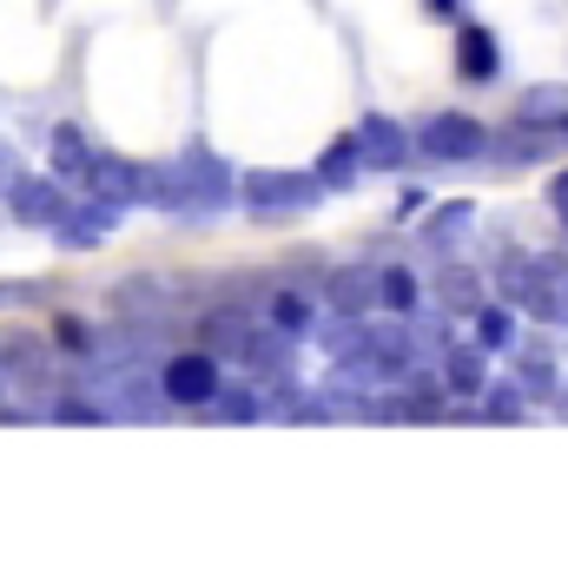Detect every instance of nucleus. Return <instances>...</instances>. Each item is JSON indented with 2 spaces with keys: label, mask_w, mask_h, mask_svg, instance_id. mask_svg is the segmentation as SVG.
Segmentation results:
<instances>
[{
  "label": "nucleus",
  "mask_w": 568,
  "mask_h": 568,
  "mask_svg": "<svg viewBox=\"0 0 568 568\" xmlns=\"http://www.w3.org/2000/svg\"><path fill=\"white\" fill-rule=\"evenodd\" d=\"M476 417H483V424H516V417H523V384H489Z\"/></svg>",
  "instance_id": "23"
},
{
  "label": "nucleus",
  "mask_w": 568,
  "mask_h": 568,
  "mask_svg": "<svg viewBox=\"0 0 568 568\" xmlns=\"http://www.w3.org/2000/svg\"><path fill=\"white\" fill-rule=\"evenodd\" d=\"M7 212H13L20 225H33V232H60V219L73 212L67 179H60V172H47V179L20 172V179H13V192H7Z\"/></svg>",
  "instance_id": "4"
},
{
  "label": "nucleus",
  "mask_w": 568,
  "mask_h": 568,
  "mask_svg": "<svg viewBox=\"0 0 568 568\" xmlns=\"http://www.w3.org/2000/svg\"><path fill=\"white\" fill-rule=\"evenodd\" d=\"M120 212H126V205H113V199H100V192H93L87 205H73V212L60 219V232H53V239H60V252H93V245H106V232L120 225Z\"/></svg>",
  "instance_id": "8"
},
{
  "label": "nucleus",
  "mask_w": 568,
  "mask_h": 568,
  "mask_svg": "<svg viewBox=\"0 0 568 568\" xmlns=\"http://www.w3.org/2000/svg\"><path fill=\"white\" fill-rule=\"evenodd\" d=\"M377 304H384V311H397V317H410V311L424 304L417 272H410V265H384V272H377Z\"/></svg>",
  "instance_id": "17"
},
{
  "label": "nucleus",
  "mask_w": 568,
  "mask_h": 568,
  "mask_svg": "<svg viewBox=\"0 0 568 568\" xmlns=\"http://www.w3.org/2000/svg\"><path fill=\"white\" fill-rule=\"evenodd\" d=\"M456 80H469V87L503 80V40H496L483 20H463V27H456Z\"/></svg>",
  "instance_id": "6"
},
{
  "label": "nucleus",
  "mask_w": 568,
  "mask_h": 568,
  "mask_svg": "<svg viewBox=\"0 0 568 568\" xmlns=\"http://www.w3.org/2000/svg\"><path fill=\"white\" fill-rule=\"evenodd\" d=\"M542 120H556V126L568 120V93H562V87H529V93H523V106H516V126H536V133H549Z\"/></svg>",
  "instance_id": "19"
},
{
  "label": "nucleus",
  "mask_w": 568,
  "mask_h": 568,
  "mask_svg": "<svg viewBox=\"0 0 568 568\" xmlns=\"http://www.w3.org/2000/svg\"><path fill=\"white\" fill-rule=\"evenodd\" d=\"M443 304H463V311H483V304H476V278H469V272H443Z\"/></svg>",
  "instance_id": "25"
},
{
  "label": "nucleus",
  "mask_w": 568,
  "mask_h": 568,
  "mask_svg": "<svg viewBox=\"0 0 568 568\" xmlns=\"http://www.w3.org/2000/svg\"><path fill=\"white\" fill-rule=\"evenodd\" d=\"M562 417H568V397H562Z\"/></svg>",
  "instance_id": "30"
},
{
  "label": "nucleus",
  "mask_w": 568,
  "mask_h": 568,
  "mask_svg": "<svg viewBox=\"0 0 568 568\" xmlns=\"http://www.w3.org/2000/svg\"><path fill=\"white\" fill-rule=\"evenodd\" d=\"M0 371H7V384H33V390H40V384H47V344H33V337L13 344V337H7V344H0Z\"/></svg>",
  "instance_id": "15"
},
{
  "label": "nucleus",
  "mask_w": 568,
  "mask_h": 568,
  "mask_svg": "<svg viewBox=\"0 0 568 568\" xmlns=\"http://www.w3.org/2000/svg\"><path fill=\"white\" fill-rule=\"evenodd\" d=\"M53 344H60L67 357H93V351H100V344H93V331H87L80 317H60V324H53Z\"/></svg>",
  "instance_id": "24"
},
{
  "label": "nucleus",
  "mask_w": 568,
  "mask_h": 568,
  "mask_svg": "<svg viewBox=\"0 0 568 568\" xmlns=\"http://www.w3.org/2000/svg\"><path fill=\"white\" fill-rule=\"evenodd\" d=\"M443 390L449 397H483L489 390V351L469 337V344H443Z\"/></svg>",
  "instance_id": "11"
},
{
  "label": "nucleus",
  "mask_w": 568,
  "mask_h": 568,
  "mask_svg": "<svg viewBox=\"0 0 568 568\" xmlns=\"http://www.w3.org/2000/svg\"><path fill=\"white\" fill-rule=\"evenodd\" d=\"M516 384H523V397H536V404H549V397L562 390V377H556L549 351H523V357H516Z\"/></svg>",
  "instance_id": "21"
},
{
  "label": "nucleus",
  "mask_w": 568,
  "mask_h": 568,
  "mask_svg": "<svg viewBox=\"0 0 568 568\" xmlns=\"http://www.w3.org/2000/svg\"><path fill=\"white\" fill-rule=\"evenodd\" d=\"M205 417H212V424H258V417H272V404H265L258 390H219V397L205 404Z\"/></svg>",
  "instance_id": "22"
},
{
  "label": "nucleus",
  "mask_w": 568,
  "mask_h": 568,
  "mask_svg": "<svg viewBox=\"0 0 568 568\" xmlns=\"http://www.w3.org/2000/svg\"><path fill=\"white\" fill-rule=\"evenodd\" d=\"M100 404L113 410V424H120V417H126V424H152V417L172 410V404H165V384H159V377H133V371L113 377V384L100 390Z\"/></svg>",
  "instance_id": "7"
},
{
  "label": "nucleus",
  "mask_w": 568,
  "mask_h": 568,
  "mask_svg": "<svg viewBox=\"0 0 568 568\" xmlns=\"http://www.w3.org/2000/svg\"><path fill=\"white\" fill-rule=\"evenodd\" d=\"M476 344L496 357V351H516V304H483L476 311Z\"/></svg>",
  "instance_id": "20"
},
{
  "label": "nucleus",
  "mask_w": 568,
  "mask_h": 568,
  "mask_svg": "<svg viewBox=\"0 0 568 568\" xmlns=\"http://www.w3.org/2000/svg\"><path fill=\"white\" fill-rule=\"evenodd\" d=\"M556 324H568V278H562V291H556Z\"/></svg>",
  "instance_id": "28"
},
{
  "label": "nucleus",
  "mask_w": 568,
  "mask_h": 568,
  "mask_svg": "<svg viewBox=\"0 0 568 568\" xmlns=\"http://www.w3.org/2000/svg\"><path fill=\"white\" fill-rule=\"evenodd\" d=\"M159 384H165V404H172V410H205V404L225 390L219 351H172V357L159 364Z\"/></svg>",
  "instance_id": "2"
},
{
  "label": "nucleus",
  "mask_w": 568,
  "mask_h": 568,
  "mask_svg": "<svg viewBox=\"0 0 568 568\" xmlns=\"http://www.w3.org/2000/svg\"><path fill=\"white\" fill-rule=\"evenodd\" d=\"M47 152H53V172H60V179H73L80 192H93L100 152L87 145V133H80V126H53V133H47Z\"/></svg>",
  "instance_id": "12"
},
{
  "label": "nucleus",
  "mask_w": 568,
  "mask_h": 568,
  "mask_svg": "<svg viewBox=\"0 0 568 568\" xmlns=\"http://www.w3.org/2000/svg\"><path fill=\"white\" fill-rule=\"evenodd\" d=\"M556 140H568V120H562V126H556Z\"/></svg>",
  "instance_id": "29"
},
{
  "label": "nucleus",
  "mask_w": 568,
  "mask_h": 568,
  "mask_svg": "<svg viewBox=\"0 0 568 568\" xmlns=\"http://www.w3.org/2000/svg\"><path fill=\"white\" fill-rule=\"evenodd\" d=\"M357 165H364V145H357V126L344 133V140H331L317 152V179L324 185H357Z\"/></svg>",
  "instance_id": "16"
},
{
  "label": "nucleus",
  "mask_w": 568,
  "mask_h": 568,
  "mask_svg": "<svg viewBox=\"0 0 568 568\" xmlns=\"http://www.w3.org/2000/svg\"><path fill=\"white\" fill-rule=\"evenodd\" d=\"M549 205L562 212V225H568V172H562V179H549Z\"/></svg>",
  "instance_id": "27"
},
{
  "label": "nucleus",
  "mask_w": 568,
  "mask_h": 568,
  "mask_svg": "<svg viewBox=\"0 0 568 568\" xmlns=\"http://www.w3.org/2000/svg\"><path fill=\"white\" fill-rule=\"evenodd\" d=\"M469 225H476V205H469V199H449V205H436L424 219V245L429 252H456V245L469 239Z\"/></svg>",
  "instance_id": "14"
},
{
  "label": "nucleus",
  "mask_w": 568,
  "mask_h": 568,
  "mask_svg": "<svg viewBox=\"0 0 568 568\" xmlns=\"http://www.w3.org/2000/svg\"><path fill=\"white\" fill-rule=\"evenodd\" d=\"M179 165H185V219H199V212H219V205H232V165H219L205 145H192V152H179Z\"/></svg>",
  "instance_id": "5"
},
{
  "label": "nucleus",
  "mask_w": 568,
  "mask_h": 568,
  "mask_svg": "<svg viewBox=\"0 0 568 568\" xmlns=\"http://www.w3.org/2000/svg\"><path fill=\"white\" fill-rule=\"evenodd\" d=\"M13 304H40V284L33 278H7L0 284V311H13Z\"/></svg>",
  "instance_id": "26"
},
{
  "label": "nucleus",
  "mask_w": 568,
  "mask_h": 568,
  "mask_svg": "<svg viewBox=\"0 0 568 568\" xmlns=\"http://www.w3.org/2000/svg\"><path fill=\"white\" fill-rule=\"evenodd\" d=\"M324 297H331V311H337V317H364V311L377 304V272H364V265H351V272H331Z\"/></svg>",
  "instance_id": "13"
},
{
  "label": "nucleus",
  "mask_w": 568,
  "mask_h": 568,
  "mask_svg": "<svg viewBox=\"0 0 568 568\" xmlns=\"http://www.w3.org/2000/svg\"><path fill=\"white\" fill-rule=\"evenodd\" d=\"M324 192H331V185H324L317 172H245V179H239V199H245V212H258V219L311 212Z\"/></svg>",
  "instance_id": "1"
},
{
  "label": "nucleus",
  "mask_w": 568,
  "mask_h": 568,
  "mask_svg": "<svg viewBox=\"0 0 568 568\" xmlns=\"http://www.w3.org/2000/svg\"><path fill=\"white\" fill-rule=\"evenodd\" d=\"M417 152L443 159V165H463V159H489V126L469 120V113H429L417 126Z\"/></svg>",
  "instance_id": "3"
},
{
  "label": "nucleus",
  "mask_w": 568,
  "mask_h": 568,
  "mask_svg": "<svg viewBox=\"0 0 568 568\" xmlns=\"http://www.w3.org/2000/svg\"><path fill=\"white\" fill-rule=\"evenodd\" d=\"M265 317H272V331H284V337H304L311 331V297L297 284H284V291L265 297Z\"/></svg>",
  "instance_id": "18"
},
{
  "label": "nucleus",
  "mask_w": 568,
  "mask_h": 568,
  "mask_svg": "<svg viewBox=\"0 0 568 568\" xmlns=\"http://www.w3.org/2000/svg\"><path fill=\"white\" fill-rule=\"evenodd\" d=\"M93 192H100V199H113V205H152V165L120 159V152H100Z\"/></svg>",
  "instance_id": "9"
},
{
  "label": "nucleus",
  "mask_w": 568,
  "mask_h": 568,
  "mask_svg": "<svg viewBox=\"0 0 568 568\" xmlns=\"http://www.w3.org/2000/svg\"><path fill=\"white\" fill-rule=\"evenodd\" d=\"M357 145H364V165L371 172H397L410 159V133L390 120V113H364L357 120Z\"/></svg>",
  "instance_id": "10"
}]
</instances>
